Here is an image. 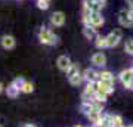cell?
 I'll list each match as a JSON object with an SVG mask.
<instances>
[{
	"instance_id": "obj_1",
	"label": "cell",
	"mask_w": 133,
	"mask_h": 127,
	"mask_svg": "<svg viewBox=\"0 0 133 127\" xmlns=\"http://www.w3.org/2000/svg\"><path fill=\"white\" fill-rule=\"evenodd\" d=\"M38 40L46 46H55L58 43V36L50 28H42L38 33Z\"/></svg>"
},
{
	"instance_id": "obj_2",
	"label": "cell",
	"mask_w": 133,
	"mask_h": 127,
	"mask_svg": "<svg viewBox=\"0 0 133 127\" xmlns=\"http://www.w3.org/2000/svg\"><path fill=\"white\" fill-rule=\"evenodd\" d=\"M118 24L124 28H133V10L130 8L118 12Z\"/></svg>"
},
{
	"instance_id": "obj_3",
	"label": "cell",
	"mask_w": 133,
	"mask_h": 127,
	"mask_svg": "<svg viewBox=\"0 0 133 127\" xmlns=\"http://www.w3.org/2000/svg\"><path fill=\"white\" fill-rule=\"evenodd\" d=\"M105 38H107V47L112 49V47L118 46V43L121 42V38H123L121 30H114V31H111L108 36H105Z\"/></svg>"
},
{
	"instance_id": "obj_4",
	"label": "cell",
	"mask_w": 133,
	"mask_h": 127,
	"mask_svg": "<svg viewBox=\"0 0 133 127\" xmlns=\"http://www.w3.org/2000/svg\"><path fill=\"white\" fill-rule=\"evenodd\" d=\"M22 83H24V78H15V80L8 86V89H6L8 96L12 98V99L16 98L19 95V92H21V84H22Z\"/></svg>"
},
{
	"instance_id": "obj_5",
	"label": "cell",
	"mask_w": 133,
	"mask_h": 127,
	"mask_svg": "<svg viewBox=\"0 0 133 127\" xmlns=\"http://www.w3.org/2000/svg\"><path fill=\"white\" fill-rule=\"evenodd\" d=\"M118 80L121 81V84H123L124 87H127V89H129L130 84H132V81H133V70H132V68L123 70L118 74Z\"/></svg>"
},
{
	"instance_id": "obj_6",
	"label": "cell",
	"mask_w": 133,
	"mask_h": 127,
	"mask_svg": "<svg viewBox=\"0 0 133 127\" xmlns=\"http://www.w3.org/2000/svg\"><path fill=\"white\" fill-rule=\"evenodd\" d=\"M96 92V83H86V87L81 93V99L83 101H89V99H93Z\"/></svg>"
},
{
	"instance_id": "obj_7",
	"label": "cell",
	"mask_w": 133,
	"mask_h": 127,
	"mask_svg": "<svg viewBox=\"0 0 133 127\" xmlns=\"http://www.w3.org/2000/svg\"><path fill=\"white\" fill-rule=\"evenodd\" d=\"M50 24L53 27H62L65 24V15L64 12H53L50 16Z\"/></svg>"
},
{
	"instance_id": "obj_8",
	"label": "cell",
	"mask_w": 133,
	"mask_h": 127,
	"mask_svg": "<svg viewBox=\"0 0 133 127\" xmlns=\"http://www.w3.org/2000/svg\"><path fill=\"white\" fill-rule=\"evenodd\" d=\"M81 74H83V80H86L87 83H96V81H98L99 71H95V70L87 68V70H84Z\"/></svg>"
},
{
	"instance_id": "obj_9",
	"label": "cell",
	"mask_w": 133,
	"mask_h": 127,
	"mask_svg": "<svg viewBox=\"0 0 133 127\" xmlns=\"http://www.w3.org/2000/svg\"><path fill=\"white\" fill-rule=\"evenodd\" d=\"M92 64L95 66H105L107 65V56L102 52H96L92 55Z\"/></svg>"
},
{
	"instance_id": "obj_10",
	"label": "cell",
	"mask_w": 133,
	"mask_h": 127,
	"mask_svg": "<svg viewBox=\"0 0 133 127\" xmlns=\"http://www.w3.org/2000/svg\"><path fill=\"white\" fill-rule=\"evenodd\" d=\"M56 64H58V68H59L61 71H66L68 68H70V65H71L72 62H71V59L66 56V55H61V56L58 58Z\"/></svg>"
},
{
	"instance_id": "obj_11",
	"label": "cell",
	"mask_w": 133,
	"mask_h": 127,
	"mask_svg": "<svg viewBox=\"0 0 133 127\" xmlns=\"http://www.w3.org/2000/svg\"><path fill=\"white\" fill-rule=\"evenodd\" d=\"M108 121H109V127H123V118L120 117L118 114H108Z\"/></svg>"
},
{
	"instance_id": "obj_12",
	"label": "cell",
	"mask_w": 133,
	"mask_h": 127,
	"mask_svg": "<svg viewBox=\"0 0 133 127\" xmlns=\"http://www.w3.org/2000/svg\"><path fill=\"white\" fill-rule=\"evenodd\" d=\"M0 43H2V47H3V49H6V50L14 49L15 44H16L15 37H12V36H3V37H2V40H0Z\"/></svg>"
},
{
	"instance_id": "obj_13",
	"label": "cell",
	"mask_w": 133,
	"mask_h": 127,
	"mask_svg": "<svg viewBox=\"0 0 133 127\" xmlns=\"http://www.w3.org/2000/svg\"><path fill=\"white\" fill-rule=\"evenodd\" d=\"M98 81H109V83H115V78L111 71L102 70L99 71V75H98Z\"/></svg>"
},
{
	"instance_id": "obj_14",
	"label": "cell",
	"mask_w": 133,
	"mask_h": 127,
	"mask_svg": "<svg viewBox=\"0 0 133 127\" xmlns=\"http://www.w3.org/2000/svg\"><path fill=\"white\" fill-rule=\"evenodd\" d=\"M83 34H84L86 38L93 40V38L98 36V28H95V27H90V25H84V28H83Z\"/></svg>"
},
{
	"instance_id": "obj_15",
	"label": "cell",
	"mask_w": 133,
	"mask_h": 127,
	"mask_svg": "<svg viewBox=\"0 0 133 127\" xmlns=\"http://www.w3.org/2000/svg\"><path fill=\"white\" fill-rule=\"evenodd\" d=\"M109 126V121H108V114H102L95 123H93V127H108Z\"/></svg>"
},
{
	"instance_id": "obj_16",
	"label": "cell",
	"mask_w": 133,
	"mask_h": 127,
	"mask_svg": "<svg viewBox=\"0 0 133 127\" xmlns=\"http://www.w3.org/2000/svg\"><path fill=\"white\" fill-rule=\"evenodd\" d=\"M68 81H70V84H71V86H76V87H77V86H80L81 83H83V74L78 71L77 74H74L72 77H70Z\"/></svg>"
},
{
	"instance_id": "obj_17",
	"label": "cell",
	"mask_w": 133,
	"mask_h": 127,
	"mask_svg": "<svg viewBox=\"0 0 133 127\" xmlns=\"http://www.w3.org/2000/svg\"><path fill=\"white\" fill-rule=\"evenodd\" d=\"M95 46L96 49H104V47H107V38H105V36H96L95 37Z\"/></svg>"
},
{
	"instance_id": "obj_18",
	"label": "cell",
	"mask_w": 133,
	"mask_h": 127,
	"mask_svg": "<svg viewBox=\"0 0 133 127\" xmlns=\"http://www.w3.org/2000/svg\"><path fill=\"white\" fill-rule=\"evenodd\" d=\"M33 90H34L33 83H31V81H25L24 80V83L21 84V92H24V93H31Z\"/></svg>"
},
{
	"instance_id": "obj_19",
	"label": "cell",
	"mask_w": 133,
	"mask_h": 127,
	"mask_svg": "<svg viewBox=\"0 0 133 127\" xmlns=\"http://www.w3.org/2000/svg\"><path fill=\"white\" fill-rule=\"evenodd\" d=\"M124 52L129 55H133V38H127L124 43Z\"/></svg>"
},
{
	"instance_id": "obj_20",
	"label": "cell",
	"mask_w": 133,
	"mask_h": 127,
	"mask_svg": "<svg viewBox=\"0 0 133 127\" xmlns=\"http://www.w3.org/2000/svg\"><path fill=\"white\" fill-rule=\"evenodd\" d=\"M78 71H80V70H78V65H77V64H71V65H70V68L65 71V72H66V77L70 78V77H72L74 74H77Z\"/></svg>"
},
{
	"instance_id": "obj_21",
	"label": "cell",
	"mask_w": 133,
	"mask_h": 127,
	"mask_svg": "<svg viewBox=\"0 0 133 127\" xmlns=\"http://www.w3.org/2000/svg\"><path fill=\"white\" fill-rule=\"evenodd\" d=\"M49 3H50V0H37L38 9H43V10H46L49 8Z\"/></svg>"
},
{
	"instance_id": "obj_22",
	"label": "cell",
	"mask_w": 133,
	"mask_h": 127,
	"mask_svg": "<svg viewBox=\"0 0 133 127\" xmlns=\"http://www.w3.org/2000/svg\"><path fill=\"white\" fill-rule=\"evenodd\" d=\"M6 124V120H5V117H0V127H3Z\"/></svg>"
},
{
	"instance_id": "obj_23",
	"label": "cell",
	"mask_w": 133,
	"mask_h": 127,
	"mask_svg": "<svg viewBox=\"0 0 133 127\" xmlns=\"http://www.w3.org/2000/svg\"><path fill=\"white\" fill-rule=\"evenodd\" d=\"M126 3L129 5V8H133V0H126Z\"/></svg>"
},
{
	"instance_id": "obj_24",
	"label": "cell",
	"mask_w": 133,
	"mask_h": 127,
	"mask_svg": "<svg viewBox=\"0 0 133 127\" xmlns=\"http://www.w3.org/2000/svg\"><path fill=\"white\" fill-rule=\"evenodd\" d=\"M22 127H37V126H34V124H24Z\"/></svg>"
},
{
	"instance_id": "obj_25",
	"label": "cell",
	"mask_w": 133,
	"mask_h": 127,
	"mask_svg": "<svg viewBox=\"0 0 133 127\" xmlns=\"http://www.w3.org/2000/svg\"><path fill=\"white\" fill-rule=\"evenodd\" d=\"M2 92H3V84L0 83V93H2Z\"/></svg>"
},
{
	"instance_id": "obj_26",
	"label": "cell",
	"mask_w": 133,
	"mask_h": 127,
	"mask_svg": "<svg viewBox=\"0 0 133 127\" xmlns=\"http://www.w3.org/2000/svg\"><path fill=\"white\" fill-rule=\"evenodd\" d=\"M130 90H133V81H132V84H130V87H129Z\"/></svg>"
},
{
	"instance_id": "obj_27",
	"label": "cell",
	"mask_w": 133,
	"mask_h": 127,
	"mask_svg": "<svg viewBox=\"0 0 133 127\" xmlns=\"http://www.w3.org/2000/svg\"><path fill=\"white\" fill-rule=\"evenodd\" d=\"M74 127H86V126H80V124H78V126H74Z\"/></svg>"
},
{
	"instance_id": "obj_28",
	"label": "cell",
	"mask_w": 133,
	"mask_h": 127,
	"mask_svg": "<svg viewBox=\"0 0 133 127\" xmlns=\"http://www.w3.org/2000/svg\"><path fill=\"white\" fill-rule=\"evenodd\" d=\"M126 127H133V124H129V126H126Z\"/></svg>"
},
{
	"instance_id": "obj_29",
	"label": "cell",
	"mask_w": 133,
	"mask_h": 127,
	"mask_svg": "<svg viewBox=\"0 0 133 127\" xmlns=\"http://www.w3.org/2000/svg\"><path fill=\"white\" fill-rule=\"evenodd\" d=\"M130 9H132V10H133V8H130Z\"/></svg>"
},
{
	"instance_id": "obj_30",
	"label": "cell",
	"mask_w": 133,
	"mask_h": 127,
	"mask_svg": "<svg viewBox=\"0 0 133 127\" xmlns=\"http://www.w3.org/2000/svg\"><path fill=\"white\" fill-rule=\"evenodd\" d=\"M123 127H126V126H123Z\"/></svg>"
},
{
	"instance_id": "obj_31",
	"label": "cell",
	"mask_w": 133,
	"mask_h": 127,
	"mask_svg": "<svg viewBox=\"0 0 133 127\" xmlns=\"http://www.w3.org/2000/svg\"><path fill=\"white\" fill-rule=\"evenodd\" d=\"M105 2H107V0H105Z\"/></svg>"
},
{
	"instance_id": "obj_32",
	"label": "cell",
	"mask_w": 133,
	"mask_h": 127,
	"mask_svg": "<svg viewBox=\"0 0 133 127\" xmlns=\"http://www.w3.org/2000/svg\"><path fill=\"white\" fill-rule=\"evenodd\" d=\"M108 127H109V126H108Z\"/></svg>"
}]
</instances>
